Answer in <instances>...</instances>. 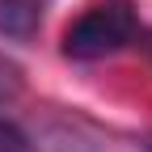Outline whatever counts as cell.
<instances>
[{
    "label": "cell",
    "mask_w": 152,
    "mask_h": 152,
    "mask_svg": "<svg viewBox=\"0 0 152 152\" xmlns=\"http://www.w3.org/2000/svg\"><path fill=\"white\" fill-rule=\"evenodd\" d=\"M131 42H140V13L131 0H97L89 4L64 34V55L68 59H106V55H118Z\"/></svg>",
    "instance_id": "6da1fadb"
},
{
    "label": "cell",
    "mask_w": 152,
    "mask_h": 152,
    "mask_svg": "<svg viewBox=\"0 0 152 152\" xmlns=\"http://www.w3.org/2000/svg\"><path fill=\"white\" fill-rule=\"evenodd\" d=\"M51 0H0V38H13V42H30L42 26Z\"/></svg>",
    "instance_id": "7a4b0ae2"
},
{
    "label": "cell",
    "mask_w": 152,
    "mask_h": 152,
    "mask_svg": "<svg viewBox=\"0 0 152 152\" xmlns=\"http://www.w3.org/2000/svg\"><path fill=\"white\" fill-rule=\"evenodd\" d=\"M0 152H38V144H34L17 123L0 118Z\"/></svg>",
    "instance_id": "3957f363"
},
{
    "label": "cell",
    "mask_w": 152,
    "mask_h": 152,
    "mask_svg": "<svg viewBox=\"0 0 152 152\" xmlns=\"http://www.w3.org/2000/svg\"><path fill=\"white\" fill-rule=\"evenodd\" d=\"M17 97H21V68L0 55V106H9Z\"/></svg>",
    "instance_id": "277c9868"
},
{
    "label": "cell",
    "mask_w": 152,
    "mask_h": 152,
    "mask_svg": "<svg viewBox=\"0 0 152 152\" xmlns=\"http://www.w3.org/2000/svg\"><path fill=\"white\" fill-rule=\"evenodd\" d=\"M144 148H148V152H152V135H148V144H144Z\"/></svg>",
    "instance_id": "5b68a950"
}]
</instances>
